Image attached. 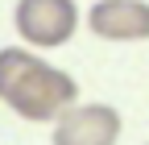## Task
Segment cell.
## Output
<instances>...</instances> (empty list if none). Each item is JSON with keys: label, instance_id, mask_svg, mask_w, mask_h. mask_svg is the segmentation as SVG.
<instances>
[{"label": "cell", "instance_id": "3957f363", "mask_svg": "<svg viewBox=\"0 0 149 145\" xmlns=\"http://www.w3.org/2000/svg\"><path fill=\"white\" fill-rule=\"evenodd\" d=\"M124 120L112 104H70L54 120V145H116Z\"/></svg>", "mask_w": 149, "mask_h": 145}, {"label": "cell", "instance_id": "7a4b0ae2", "mask_svg": "<svg viewBox=\"0 0 149 145\" xmlns=\"http://www.w3.org/2000/svg\"><path fill=\"white\" fill-rule=\"evenodd\" d=\"M17 38L33 50H58L79 29V8L74 0H17L13 8Z\"/></svg>", "mask_w": 149, "mask_h": 145}, {"label": "cell", "instance_id": "6da1fadb", "mask_svg": "<svg viewBox=\"0 0 149 145\" xmlns=\"http://www.w3.org/2000/svg\"><path fill=\"white\" fill-rule=\"evenodd\" d=\"M0 100L21 120H58L79 100V83L33 50H0Z\"/></svg>", "mask_w": 149, "mask_h": 145}, {"label": "cell", "instance_id": "277c9868", "mask_svg": "<svg viewBox=\"0 0 149 145\" xmlns=\"http://www.w3.org/2000/svg\"><path fill=\"white\" fill-rule=\"evenodd\" d=\"M87 29L104 42H145L149 4L145 0H95L87 13Z\"/></svg>", "mask_w": 149, "mask_h": 145}]
</instances>
